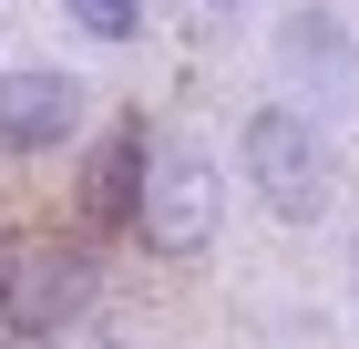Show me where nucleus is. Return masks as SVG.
Returning <instances> with one entry per match:
<instances>
[{"instance_id":"f257e3e1","label":"nucleus","mask_w":359,"mask_h":349,"mask_svg":"<svg viewBox=\"0 0 359 349\" xmlns=\"http://www.w3.org/2000/svg\"><path fill=\"white\" fill-rule=\"evenodd\" d=\"M236 164H247V185L267 195L277 226H318V216H329V195H339V154H329V134H318L308 113H287V103L247 113Z\"/></svg>"},{"instance_id":"20e7f679","label":"nucleus","mask_w":359,"mask_h":349,"mask_svg":"<svg viewBox=\"0 0 359 349\" xmlns=\"http://www.w3.org/2000/svg\"><path fill=\"white\" fill-rule=\"evenodd\" d=\"M83 298H93V257H83V246H21V268H11L0 308H11V329H21V339H52Z\"/></svg>"},{"instance_id":"6e6552de","label":"nucleus","mask_w":359,"mask_h":349,"mask_svg":"<svg viewBox=\"0 0 359 349\" xmlns=\"http://www.w3.org/2000/svg\"><path fill=\"white\" fill-rule=\"evenodd\" d=\"M103 349H123V339H103Z\"/></svg>"},{"instance_id":"39448f33","label":"nucleus","mask_w":359,"mask_h":349,"mask_svg":"<svg viewBox=\"0 0 359 349\" xmlns=\"http://www.w3.org/2000/svg\"><path fill=\"white\" fill-rule=\"evenodd\" d=\"M277 52H287V72H298V93H308L318 113H349V103H359V41H349L339 11H287Z\"/></svg>"},{"instance_id":"423d86ee","label":"nucleus","mask_w":359,"mask_h":349,"mask_svg":"<svg viewBox=\"0 0 359 349\" xmlns=\"http://www.w3.org/2000/svg\"><path fill=\"white\" fill-rule=\"evenodd\" d=\"M134 185H144V124L134 113H113V134H103V154L83 164V216L93 226H134Z\"/></svg>"},{"instance_id":"0eeeda50","label":"nucleus","mask_w":359,"mask_h":349,"mask_svg":"<svg viewBox=\"0 0 359 349\" xmlns=\"http://www.w3.org/2000/svg\"><path fill=\"white\" fill-rule=\"evenodd\" d=\"M72 21H83L93 41H134V31H144V0H72Z\"/></svg>"},{"instance_id":"f03ea898","label":"nucleus","mask_w":359,"mask_h":349,"mask_svg":"<svg viewBox=\"0 0 359 349\" xmlns=\"http://www.w3.org/2000/svg\"><path fill=\"white\" fill-rule=\"evenodd\" d=\"M216 164L205 154H154L134 185V237L154 257H195V246H216Z\"/></svg>"},{"instance_id":"7ed1b4c3","label":"nucleus","mask_w":359,"mask_h":349,"mask_svg":"<svg viewBox=\"0 0 359 349\" xmlns=\"http://www.w3.org/2000/svg\"><path fill=\"white\" fill-rule=\"evenodd\" d=\"M83 82L52 72V62H21V72H0V144L11 154H52V144H72V124H83Z\"/></svg>"}]
</instances>
